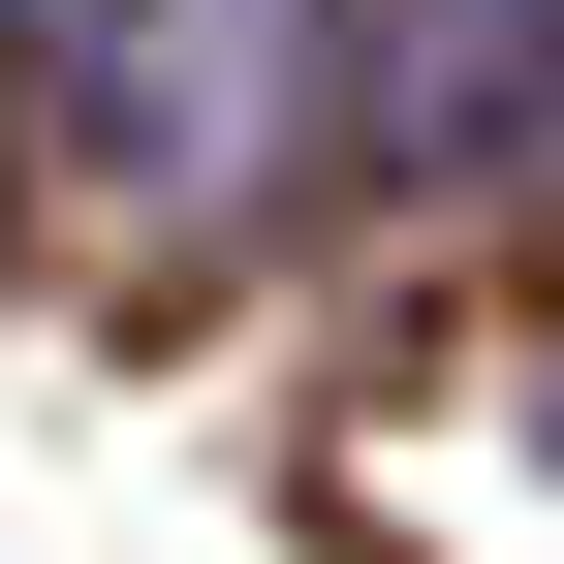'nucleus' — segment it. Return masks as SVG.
Listing matches in <instances>:
<instances>
[{
	"label": "nucleus",
	"instance_id": "1",
	"mask_svg": "<svg viewBox=\"0 0 564 564\" xmlns=\"http://www.w3.org/2000/svg\"><path fill=\"white\" fill-rule=\"evenodd\" d=\"M345 158L377 188H564V0H345Z\"/></svg>",
	"mask_w": 564,
	"mask_h": 564
},
{
	"label": "nucleus",
	"instance_id": "2",
	"mask_svg": "<svg viewBox=\"0 0 564 564\" xmlns=\"http://www.w3.org/2000/svg\"><path fill=\"white\" fill-rule=\"evenodd\" d=\"M0 32H32V95L95 126V95H126V32H158V0H0Z\"/></svg>",
	"mask_w": 564,
	"mask_h": 564
}]
</instances>
